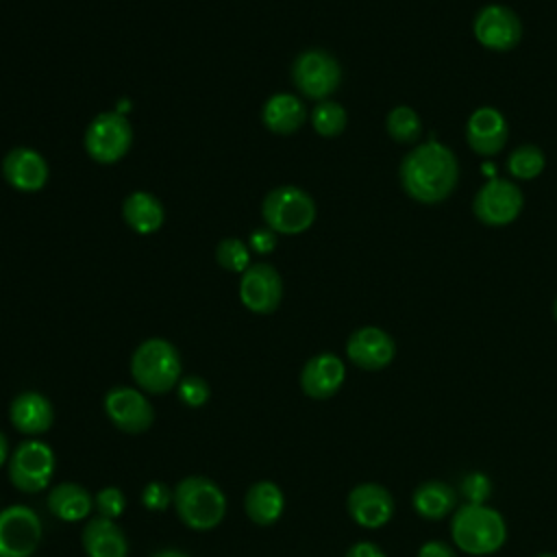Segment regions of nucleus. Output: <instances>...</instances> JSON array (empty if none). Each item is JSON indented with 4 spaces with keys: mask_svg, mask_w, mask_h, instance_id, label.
Wrapping results in <instances>:
<instances>
[{
    "mask_svg": "<svg viewBox=\"0 0 557 557\" xmlns=\"http://www.w3.org/2000/svg\"><path fill=\"white\" fill-rule=\"evenodd\" d=\"M398 181L403 191L416 202H444L459 183L457 157L437 139L418 144L403 157L398 165Z\"/></svg>",
    "mask_w": 557,
    "mask_h": 557,
    "instance_id": "obj_1",
    "label": "nucleus"
},
{
    "mask_svg": "<svg viewBox=\"0 0 557 557\" xmlns=\"http://www.w3.org/2000/svg\"><path fill=\"white\" fill-rule=\"evenodd\" d=\"M450 537L455 546L468 555H492L507 542V522L503 513L490 505L463 503L453 511Z\"/></svg>",
    "mask_w": 557,
    "mask_h": 557,
    "instance_id": "obj_2",
    "label": "nucleus"
},
{
    "mask_svg": "<svg viewBox=\"0 0 557 557\" xmlns=\"http://www.w3.org/2000/svg\"><path fill=\"white\" fill-rule=\"evenodd\" d=\"M131 374L135 383L148 394H163L181 381L178 350L161 337L141 342L131 357Z\"/></svg>",
    "mask_w": 557,
    "mask_h": 557,
    "instance_id": "obj_3",
    "label": "nucleus"
},
{
    "mask_svg": "<svg viewBox=\"0 0 557 557\" xmlns=\"http://www.w3.org/2000/svg\"><path fill=\"white\" fill-rule=\"evenodd\" d=\"M174 507L178 518L196 531L218 527L226 513V496L207 476H187L174 487Z\"/></svg>",
    "mask_w": 557,
    "mask_h": 557,
    "instance_id": "obj_4",
    "label": "nucleus"
},
{
    "mask_svg": "<svg viewBox=\"0 0 557 557\" xmlns=\"http://www.w3.org/2000/svg\"><path fill=\"white\" fill-rule=\"evenodd\" d=\"M263 220L268 228L283 235H298L307 231L315 220L313 198L294 185L274 187L261 205Z\"/></svg>",
    "mask_w": 557,
    "mask_h": 557,
    "instance_id": "obj_5",
    "label": "nucleus"
},
{
    "mask_svg": "<svg viewBox=\"0 0 557 557\" xmlns=\"http://www.w3.org/2000/svg\"><path fill=\"white\" fill-rule=\"evenodd\" d=\"M133 141V128L124 113L104 111L96 115L85 131V150L96 163L120 161Z\"/></svg>",
    "mask_w": 557,
    "mask_h": 557,
    "instance_id": "obj_6",
    "label": "nucleus"
},
{
    "mask_svg": "<svg viewBox=\"0 0 557 557\" xmlns=\"http://www.w3.org/2000/svg\"><path fill=\"white\" fill-rule=\"evenodd\" d=\"M292 78L302 96L311 100H326L342 83V67L331 52L313 48L296 57Z\"/></svg>",
    "mask_w": 557,
    "mask_h": 557,
    "instance_id": "obj_7",
    "label": "nucleus"
},
{
    "mask_svg": "<svg viewBox=\"0 0 557 557\" xmlns=\"http://www.w3.org/2000/svg\"><path fill=\"white\" fill-rule=\"evenodd\" d=\"M54 472V453L41 440L22 442L9 457V481L20 492H41Z\"/></svg>",
    "mask_w": 557,
    "mask_h": 557,
    "instance_id": "obj_8",
    "label": "nucleus"
},
{
    "mask_svg": "<svg viewBox=\"0 0 557 557\" xmlns=\"http://www.w3.org/2000/svg\"><path fill=\"white\" fill-rule=\"evenodd\" d=\"M524 207L522 189L505 178L487 181L472 198V213L485 226L511 224Z\"/></svg>",
    "mask_w": 557,
    "mask_h": 557,
    "instance_id": "obj_9",
    "label": "nucleus"
},
{
    "mask_svg": "<svg viewBox=\"0 0 557 557\" xmlns=\"http://www.w3.org/2000/svg\"><path fill=\"white\" fill-rule=\"evenodd\" d=\"M41 540V520L26 505L0 511V557H30Z\"/></svg>",
    "mask_w": 557,
    "mask_h": 557,
    "instance_id": "obj_10",
    "label": "nucleus"
},
{
    "mask_svg": "<svg viewBox=\"0 0 557 557\" xmlns=\"http://www.w3.org/2000/svg\"><path fill=\"white\" fill-rule=\"evenodd\" d=\"M472 33L483 48L507 52L520 44L522 22L516 11L505 4H485L474 15Z\"/></svg>",
    "mask_w": 557,
    "mask_h": 557,
    "instance_id": "obj_11",
    "label": "nucleus"
},
{
    "mask_svg": "<svg viewBox=\"0 0 557 557\" xmlns=\"http://www.w3.org/2000/svg\"><path fill=\"white\" fill-rule=\"evenodd\" d=\"M107 418L124 433L137 435L150 429L154 409L148 398L135 387H113L104 396Z\"/></svg>",
    "mask_w": 557,
    "mask_h": 557,
    "instance_id": "obj_12",
    "label": "nucleus"
},
{
    "mask_svg": "<svg viewBox=\"0 0 557 557\" xmlns=\"http://www.w3.org/2000/svg\"><path fill=\"white\" fill-rule=\"evenodd\" d=\"M239 298L252 313H272L283 298V281L268 263H250L242 272Z\"/></svg>",
    "mask_w": 557,
    "mask_h": 557,
    "instance_id": "obj_13",
    "label": "nucleus"
},
{
    "mask_svg": "<svg viewBox=\"0 0 557 557\" xmlns=\"http://www.w3.org/2000/svg\"><path fill=\"white\" fill-rule=\"evenodd\" d=\"M348 516L363 529H381L394 516V498L381 483H359L346 498Z\"/></svg>",
    "mask_w": 557,
    "mask_h": 557,
    "instance_id": "obj_14",
    "label": "nucleus"
},
{
    "mask_svg": "<svg viewBox=\"0 0 557 557\" xmlns=\"http://www.w3.org/2000/svg\"><path fill=\"white\" fill-rule=\"evenodd\" d=\"M348 359L361 370H383L396 357V344L392 335L379 326H361L350 333L346 342Z\"/></svg>",
    "mask_w": 557,
    "mask_h": 557,
    "instance_id": "obj_15",
    "label": "nucleus"
},
{
    "mask_svg": "<svg viewBox=\"0 0 557 557\" xmlns=\"http://www.w3.org/2000/svg\"><path fill=\"white\" fill-rule=\"evenodd\" d=\"M509 137V126L505 115L496 107H479L470 113L466 122L468 146L483 157L498 154Z\"/></svg>",
    "mask_w": 557,
    "mask_h": 557,
    "instance_id": "obj_16",
    "label": "nucleus"
},
{
    "mask_svg": "<svg viewBox=\"0 0 557 557\" xmlns=\"http://www.w3.org/2000/svg\"><path fill=\"white\" fill-rule=\"evenodd\" d=\"M346 379L344 361L333 352L311 357L300 372V387L313 400H326L342 387Z\"/></svg>",
    "mask_w": 557,
    "mask_h": 557,
    "instance_id": "obj_17",
    "label": "nucleus"
},
{
    "mask_svg": "<svg viewBox=\"0 0 557 557\" xmlns=\"http://www.w3.org/2000/svg\"><path fill=\"white\" fill-rule=\"evenodd\" d=\"M4 181L20 191H39L48 181V163L33 148H13L2 159Z\"/></svg>",
    "mask_w": 557,
    "mask_h": 557,
    "instance_id": "obj_18",
    "label": "nucleus"
},
{
    "mask_svg": "<svg viewBox=\"0 0 557 557\" xmlns=\"http://www.w3.org/2000/svg\"><path fill=\"white\" fill-rule=\"evenodd\" d=\"M11 424L24 435H39L52 426L54 409L50 400L39 392H22L9 407Z\"/></svg>",
    "mask_w": 557,
    "mask_h": 557,
    "instance_id": "obj_19",
    "label": "nucleus"
},
{
    "mask_svg": "<svg viewBox=\"0 0 557 557\" xmlns=\"http://www.w3.org/2000/svg\"><path fill=\"white\" fill-rule=\"evenodd\" d=\"M83 548L87 557H126L128 542L122 529L109 518H91L83 529Z\"/></svg>",
    "mask_w": 557,
    "mask_h": 557,
    "instance_id": "obj_20",
    "label": "nucleus"
},
{
    "mask_svg": "<svg viewBox=\"0 0 557 557\" xmlns=\"http://www.w3.org/2000/svg\"><path fill=\"white\" fill-rule=\"evenodd\" d=\"M411 507L424 520H442L459 507L457 492L446 481H424L413 490Z\"/></svg>",
    "mask_w": 557,
    "mask_h": 557,
    "instance_id": "obj_21",
    "label": "nucleus"
},
{
    "mask_svg": "<svg viewBox=\"0 0 557 557\" xmlns=\"http://www.w3.org/2000/svg\"><path fill=\"white\" fill-rule=\"evenodd\" d=\"M46 505L54 518L65 522H78L91 513L94 496L83 485L65 481L48 492Z\"/></svg>",
    "mask_w": 557,
    "mask_h": 557,
    "instance_id": "obj_22",
    "label": "nucleus"
},
{
    "mask_svg": "<svg viewBox=\"0 0 557 557\" xmlns=\"http://www.w3.org/2000/svg\"><path fill=\"white\" fill-rule=\"evenodd\" d=\"M261 120H263L265 128H270L272 133L292 135L305 124L307 111H305V104L300 98H296L292 94H274L265 100Z\"/></svg>",
    "mask_w": 557,
    "mask_h": 557,
    "instance_id": "obj_23",
    "label": "nucleus"
},
{
    "mask_svg": "<svg viewBox=\"0 0 557 557\" xmlns=\"http://www.w3.org/2000/svg\"><path fill=\"white\" fill-rule=\"evenodd\" d=\"M124 222L139 235H150L161 228L165 220L163 205L148 191H133L122 205Z\"/></svg>",
    "mask_w": 557,
    "mask_h": 557,
    "instance_id": "obj_24",
    "label": "nucleus"
},
{
    "mask_svg": "<svg viewBox=\"0 0 557 557\" xmlns=\"http://www.w3.org/2000/svg\"><path fill=\"white\" fill-rule=\"evenodd\" d=\"M244 507L252 522L268 527L281 518L283 507H285V496L276 483L259 481V483L250 485V490L246 492Z\"/></svg>",
    "mask_w": 557,
    "mask_h": 557,
    "instance_id": "obj_25",
    "label": "nucleus"
},
{
    "mask_svg": "<svg viewBox=\"0 0 557 557\" xmlns=\"http://www.w3.org/2000/svg\"><path fill=\"white\" fill-rule=\"evenodd\" d=\"M385 128H387V135L398 144H416L418 137L422 135V122L416 109L407 104H398L387 113Z\"/></svg>",
    "mask_w": 557,
    "mask_h": 557,
    "instance_id": "obj_26",
    "label": "nucleus"
},
{
    "mask_svg": "<svg viewBox=\"0 0 557 557\" xmlns=\"http://www.w3.org/2000/svg\"><path fill=\"white\" fill-rule=\"evenodd\" d=\"M544 165H546V157L535 144L518 146L507 157V172L520 181H531L540 176L544 172Z\"/></svg>",
    "mask_w": 557,
    "mask_h": 557,
    "instance_id": "obj_27",
    "label": "nucleus"
},
{
    "mask_svg": "<svg viewBox=\"0 0 557 557\" xmlns=\"http://www.w3.org/2000/svg\"><path fill=\"white\" fill-rule=\"evenodd\" d=\"M346 109L335 100H320L311 113V124L322 137H337L346 128Z\"/></svg>",
    "mask_w": 557,
    "mask_h": 557,
    "instance_id": "obj_28",
    "label": "nucleus"
},
{
    "mask_svg": "<svg viewBox=\"0 0 557 557\" xmlns=\"http://www.w3.org/2000/svg\"><path fill=\"white\" fill-rule=\"evenodd\" d=\"M215 259L228 272H244L250 265V250L244 242L235 237H226L218 244Z\"/></svg>",
    "mask_w": 557,
    "mask_h": 557,
    "instance_id": "obj_29",
    "label": "nucleus"
},
{
    "mask_svg": "<svg viewBox=\"0 0 557 557\" xmlns=\"http://www.w3.org/2000/svg\"><path fill=\"white\" fill-rule=\"evenodd\" d=\"M459 492L466 498V503L485 505V500L492 494V481L483 472H468L459 483Z\"/></svg>",
    "mask_w": 557,
    "mask_h": 557,
    "instance_id": "obj_30",
    "label": "nucleus"
},
{
    "mask_svg": "<svg viewBox=\"0 0 557 557\" xmlns=\"http://www.w3.org/2000/svg\"><path fill=\"white\" fill-rule=\"evenodd\" d=\"M124 505H126L124 492L120 487H113V485L102 487L94 498V507L98 509L100 518H109V520H115L117 516H122Z\"/></svg>",
    "mask_w": 557,
    "mask_h": 557,
    "instance_id": "obj_31",
    "label": "nucleus"
},
{
    "mask_svg": "<svg viewBox=\"0 0 557 557\" xmlns=\"http://www.w3.org/2000/svg\"><path fill=\"white\" fill-rule=\"evenodd\" d=\"M176 387H178V398L187 407H202L211 394L207 381L200 376H183Z\"/></svg>",
    "mask_w": 557,
    "mask_h": 557,
    "instance_id": "obj_32",
    "label": "nucleus"
},
{
    "mask_svg": "<svg viewBox=\"0 0 557 557\" xmlns=\"http://www.w3.org/2000/svg\"><path fill=\"white\" fill-rule=\"evenodd\" d=\"M170 503H174V492H170V487L161 481H150L144 485L141 490V505L150 511H163L170 507Z\"/></svg>",
    "mask_w": 557,
    "mask_h": 557,
    "instance_id": "obj_33",
    "label": "nucleus"
},
{
    "mask_svg": "<svg viewBox=\"0 0 557 557\" xmlns=\"http://www.w3.org/2000/svg\"><path fill=\"white\" fill-rule=\"evenodd\" d=\"M276 246V235L272 228H257L250 233V248L259 255L270 252Z\"/></svg>",
    "mask_w": 557,
    "mask_h": 557,
    "instance_id": "obj_34",
    "label": "nucleus"
},
{
    "mask_svg": "<svg viewBox=\"0 0 557 557\" xmlns=\"http://www.w3.org/2000/svg\"><path fill=\"white\" fill-rule=\"evenodd\" d=\"M416 557H457L453 546L442 540H429L418 548Z\"/></svg>",
    "mask_w": 557,
    "mask_h": 557,
    "instance_id": "obj_35",
    "label": "nucleus"
},
{
    "mask_svg": "<svg viewBox=\"0 0 557 557\" xmlns=\"http://www.w3.org/2000/svg\"><path fill=\"white\" fill-rule=\"evenodd\" d=\"M344 557H387L383 553L381 546H376L374 542H357L352 544Z\"/></svg>",
    "mask_w": 557,
    "mask_h": 557,
    "instance_id": "obj_36",
    "label": "nucleus"
},
{
    "mask_svg": "<svg viewBox=\"0 0 557 557\" xmlns=\"http://www.w3.org/2000/svg\"><path fill=\"white\" fill-rule=\"evenodd\" d=\"M7 459H9V442H7L4 433L0 431V468L7 463Z\"/></svg>",
    "mask_w": 557,
    "mask_h": 557,
    "instance_id": "obj_37",
    "label": "nucleus"
},
{
    "mask_svg": "<svg viewBox=\"0 0 557 557\" xmlns=\"http://www.w3.org/2000/svg\"><path fill=\"white\" fill-rule=\"evenodd\" d=\"M152 557H187V555H185V553H181V550H174V548H165V550L154 553Z\"/></svg>",
    "mask_w": 557,
    "mask_h": 557,
    "instance_id": "obj_38",
    "label": "nucleus"
},
{
    "mask_svg": "<svg viewBox=\"0 0 557 557\" xmlns=\"http://www.w3.org/2000/svg\"><path fill=\"white\" fill-rule=\"evenodd\" d=\"M535 557H557L555 553H540V555H535Z\"/></svg>",
    "mask_w": 557,
    "mask_h": 557,
    "instance_id": "obj_39",
    "label": "nucleus"
},
{
    "mask_svg": "<svg viewBox=\"0 0 557 557\" xmlns=\"http://www.w3.org/2000/svg\"><path fill=\"white\" fill-rule=\"evenodd\" d=\"M553 318L557 320V298H555V302H553Z\"/></svg>",
    "mask_w": 557,
    "mask_h": 557,
    "instance_id": "obj_40",
    "label": "nucleus"
}]
</instances>
